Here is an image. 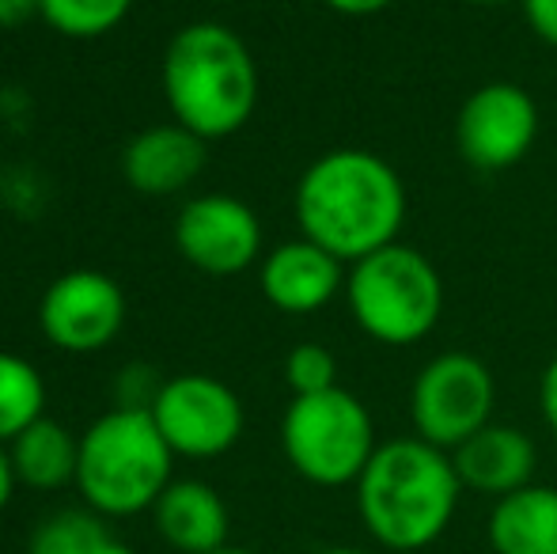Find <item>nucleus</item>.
<instances>
[{
  "instance_id": "obj_1",
  "label": "nucleus",
  "mask_w": 557,
  "mask_h": 554,
  "mask_svg": "<svg viewBox=\"0 0 557 554\" xmlns=\"http://www.w3.org/2000/svg\"><path fill=\"white\" fill-rule=\"evenodd\" d=\"M300 236L342 262H360L398 244L406 224V186L383 156L368 148H334L296 183Z\"/></svg>"
},
{
  "instance_id": "obj_2",
  "label": "nucleus",
  "mask_w": 557,
  "mask_h": 554,
  "mask_svg": "<svg viewBox=\"0 0 557 554\" xmlns=\"http://www.w3.org/2000/svg\"><path fill=\"white\" fill-rule=\"evenodd\" d=\"M459 471L451 452L403 436L375 448L357 479V509L364 528L391 551H421L444 535L459 505Z\"/></svg>"
},
{
  "instance_id": "obj_3",
  "label": "nucleus",
  "mask_w": 557,
  "mask_h": 554,
  "mask_svg": "<svg viewBox=\"0 0 557 554\" xmlns=\"http://www.w3.org/2000/svg\"><path fill=\"white\" fill-rule=\"evenodd\" d=\"M163 99L178 126L206 140L239 134L258 107V65L224 23H190L163 53Z\"/></svg>"
},
{
  "instance_id": "obj_4",
  "label": "nucleus",
  "mask_w": 557,
  "mask_h": 554,
  "mask_svg": "<svg viewBox=\"0 0 557 554\" xmlns=\"http://www.w3.org/2000/svg\"><path fill=\"white\" fill-rule=\"evenodd\" d=\"M171 464L175 452L163 441L152 410L114 407L81 436L76 487L99 517H137L175 482Z\"/></svg>"
},
{
  "instance_id": "obj_5",
  "label": "nucleus",
  "mask_w": 557,
  "mask_h": 554,
  "mask_svg": "<svg viewBox=\"0 0 557 554\" xmlns=\"http://www.w3.org/2000/svg\"><path fill=\"white\" fill-rule=\"evenodd\" d=\"M345 300L357 327L380 346H418L433 334L444 311L441 270L421 251L391 244L352 262Z\"/></svg>"
},
{
  "instance_id": "obj_6",
  "label": "nucleus",
  "mask_w": 557,
  "mask_h": 554,
  "mask_svg": "<svg viewBox=\"0 0 557 554\" xmlns=\"http://www.w3.org/2000/svg\"><path fill=\"white\" fill-rule=\"evenodd\" d=\"M281 448L308 482L345 487L364 475L380 444L364 403L345 387H331L319 395H293L281 421Z\"/></svg>"
},
{
  "instance_id": "obj_7",
  "label": "nucleus",
  "mask_w": 557,
  "mask_h": 554,
  "mask_svg": "<svg viewBox=\"0 0 557 554\" xmlns=\"http://www.w3.org/2000/svg\"><path fill=\"white\" fill-rule=\"evenodd\" d=\"M497 380L490 365L462 349H447L418 372L410 392V415L421 441L455 452L467 436L493 421Z\"/></svg>"
},
{
  "instance_id": "obj_8",
  "label": "nucleus",
  "mask_w": 557,
  "mask_h": 554,
  "mask_svg": "<svg viewBox=\"0 0 557 554\" xmlns=\"http://www.w3.org/2000/svg\"><path fill=\"white\" fill-rule=\"evenodd\" d=\"M152 418L175 456L213 459L243 436V403L224 380L186 372L163 380L152 403Z\"/></svg>"
},
{
  "instance_id": "obj_9",
  "label": "nucleus",
  "mask_w": 557,
  "mask_h": 554,
  "mask_svg": "<svg viewBox=\"0 0 557 554\" xmlns=\"http://www.w3.org/2000/svg\"><path fill=\"white\" fill-rule=\"evenodd\" d=\"M539 137V107L520 84L490 81L462 99L455 114V148L474 171H508Z\"/></svg>"
},
{
  "instance_id": "obj_10",
  "label": "nucleus",
  "mask_w": 557,
  "mask_h": 554,
  "mask_svg": "<svg viewBox=\"0 0 557 554\" xmlns=\"http://www.w3.org/2000/svg\"><path fill=\"white\" fill-rule=\"evenodd\" d=\"M175 247L201 274L235 278L262 255V224L247 201L232 194H201L178 209Z\"/></svg>"
},
{
  "instance_id": "obj_11",
  "label": "nucleus",
  "mask_w": 557,
  "mask_h": 554,
  "mask_svg": "<svg viewBox=\"0 0 557 554\" xmlns=\"http://www.w3.org/2000/svg\"><path fill=\"white\" fill-rule=\"evenodd\" d=\"M125 323V293L103 270H69L42 293L38 327L65 354H96L111 346Z\"/></svg>"
},
{
  "instance_id": "obj_12",
  "label": "nucleus",
  "mask_w": 557,
  "mask_h": 554,
  "mask_svg": "<svg viewBox=\"0 0 557 554\" xmlns=\"http://www.w3.org/2000/svg\"><path fill=\"white\" fill-rule=\"evenodd\" d=\"M345 262L311 239H288L265 255L258 281L265 300L285 316H311L323 311L337 293H345Z\"/></svg>"
},
{
  "instance_id": "obj_13",
  "label": "nucleus",
  "mask_w": 557,
  "mask_h": 554,
  "mask_svg": "<svg viewBox=\"0 0 557 554\" xmlns=\"http://www.w3.org/2000/svg\"><path fill=\"white\" fill-rule=\"evenodd\" d=\"M209 163V140L198 137L194 130L178 126H152L137 134L122 152L125 183L140 194H178L206 171Z\"/></svg>"
},
{
  "instance_id": "obj_14",
  "label": "nucleus",
  "mask_w": 557,
  "mask_h": 554,
  "mask_svg": "<svg viewBox=\"0 0 557 554\" xmlns=\"http://www.w3.org/2000/svg\"><path fill=\"white\" fill-rule=\"evenodd\" d=\"M451 464L467 490H478V494L490 497H508L516 490L531 487L539 452L535 441L523 429L490 421V426L478 429L474 436H467L451 452Z\"/></svg>"
},
{
  "instance_id": "obj_15",
  "label": "nucleus",
  "mask_w": 557,
  "mask_h": 554,
  "mask_svg": "<svg viewBox=\"0 0 557 554\" xmlns=\"http://www.w3.org/2000/svg\"><path fill=\"white\" fill-rule=\"evenodd\" d=\"M156 532L183 554H216L227 547V505L213 487L178 479L152 505Z\"/></svg>"
},
{
  "instance_id": "obj_16",
  "label": "nucleus",
  "mask_w": 557,
  "mask_h": 554,
  "mask_svg": "<svg viewBox=\"0 0 557 554\" xmlns=\"http://www.w3.org/2000/svg\"><path fill=\"white\" fill-rule=\"evenodd\" d=\"M490 543L497 554H557V490L531 482L497 497L490 513Z\"/></svg>"
},
{
  "instance_id": "obj_17",
  "label": "nucleus",
  "mask_w": 557,
  "mask_h": 554,
  "mask_svg": "<svg viewBox=\"0 0 557 554\" xmlns=\"http://www.w3.org/2000/svg\"><path fill=\"white\" fill-rule=\"evenodd\" d=\"M15 479L30 490H61L69 482H76V467H81V436L69 433L61 421L38 418L35 426H27L12 444Z\"/></svg>"
},
{
  "instance_id": "obj_18",
  "label": "nucleus",
  "mask_w": 557,
  "mask_h": 554,
  "mask_svg": "<svg viewBox=\"0 0 557 554\" xmlns=\"http://www.w3.org/2000/svg\"><path fill=\"white\" fill-rule=\"evenodd\" d=\"M46 410V384L30 361L0 349V444H12Z\"/></svg>"
},
{
  "instance_id": "obj_19",
  "label": "nucleus",
  "mask_w": 557,
  "mask_h": 554,
  "mask_svg": "<svg viewBox=\"0 0 557 554\" xmlns=\"http://www.w3.org/2000/svg\"><path fill=\"white\" fill-rule=\"evenodd\" d=\"M107 540L111 532L96 509H61L35 528L27 554H96Z\"/></svg>"
},
{
  "instance_id": "obj_20",
  "label": "nucleus",
  "mask_w": 557,
  "mask_h": 554,
  "mask_svg": "<svg viewBox=\"0 0 557 554\" xmlns=\"http://www.w3.org/2000/svg\"><path fill=\"white\" fill-rule=\"evenodd\" d=\"M133 0H38V15L65 38H103L129 15Z\"/></svg>"
},
{
  "instance_id": "obj_21",
  "label": "nucleus",
  "mask_w": 557,
  "mask_h": 554,
  "mask_svg": "<svg viewBox=\"0 0 557 554\" xmlns=\"http://www.w3.org/2000/svg\"><path fill=\"white\" fill-rule=\"evenodd\" d=\"M285 384L293 387V395H319L331 392L337 384V361L326 346L319 342H300L288 349L285 357Z\"/></svg>"
},
{
  "instance_id": "obj_22",
  "label": "nucleus",
  "mask_w": 557,
  "mask_h": 554,
  "mask_svg": "<svg viewBox=\"0 0 557 554\" xmlns=\"http://www.w3.org/2000/svg\"><path fill=\"white\" fill-rule=\"evenodd\" d=\"M520 4L528 15V27L557 50V0H520Z\"/></svg>"
},
{
  "instance_id": "obj_23",
  "label": "nucleus",
  "mask_w": 557,
  "mask_h": 554,
  "mask_svg": "<svg viewBox=\"0 0 557 554\" xmlns=\"http://www.w3.org/2000/svg\"><path fill=\"white\" fill-rule=\"evenodd\" d=\"M539 407H543L546 426L557 433V357L543 369V380H539Z\"/></svg>"
},
{
  "instance_id": "obj_24",
  "label": "nucleus",
  "mask_w": 557,
  "mask_h": 554,
  "mask_svg": "<svg viewBox=\"0 0 557 554\" xmlns=\"http://www.w3.org/2000/svg\"><path fill=\"white\" fill-rule=\"evenodd\" d=\"M38 15V0H0V30H15Z\"/></svg>"
},
{
  "instance_id": "obj_25",
  "label": "nucleus",
  "mask_w": 557,
  "mask_h": 554,
  "mask_svg": "<svg viewBox=\"0 0 557 554\" xmlns=\"http://www.w3.org/2000/svg\"><path fill=\"white\" fill-rule=\"evenodd\" d=\"M326 8H334V12H342V15H380V12H387L395 0H323Z\"/></svg>"
},
{
  "instance_id": "obj_26",
  "label": "nucleus",
  "mask_w": 557,
  "mask_h": 554,
  "mask_svg": "<svg viewBox=\"0 0 557 554\" xmlns=\"http://www.w3.org/2000/svg\"><path fill=\"white\" fill-rule=\"evenodd\" d=\"M15 467H12V456H8V448L0 444V513H4V505L12 502V490H15Z\"/></svg>"
},
{
  "instance_id": "obj_27",
  "label": "nucleus",
  "mask_w": 557,
  "mask_h": 554,
  "mask_svg": "<svg viewBox=\"0 0 557 554\" xmlns=\"http://www.w3.org/2000/svg\"><path fill=\"white\" fill-rule=\"evenodd\" d=\"M96 554H137V551H133L129 543H122V540H114V535H111V540H107Z\"/></svg>"
},
{
  "instance_id": "obj_28",
  "label": "nucleus",
  "mask_w": 557,
  "mask_h": 554,
  "mask_svg": "<svg viewBox=\"0 0 557 554\" xmlns=\"http://www.w3.org/2000/svg\"><path fill=\"white\" fill-rule=\"evenodd\" d=\"M462 4H474V8H505V4H516V0H462Z\"/></svg>"
},
{
  "instance_id": "obj_29",
  "label": "nucleus",
  "mask_w": 557,
  "mask_h": 554,
  "mask_svg": "<svg viewBox=\"0 0 557 554\" xmlns=\"http://www.w3.org/2000/svg\"><path fill=\"white\" fill-rule=\"evenodd\" d=\"M319 554H368V551H357V547H331V551H319Z\"/></svg>"
},
{
  "instance_id": "obj_30",
  "label": "nucleus",
  "mask_w": 557,
  "mask_h": 554,
  "mask_svg": "<svg viewBox=\"0 0 557 554\" xmlns=\"http://www.w3.org/2000/svg\"><path fill=\"white\" fill-rule=\"evenodd\" d=\"M216 554H258V551H247V547H224V551H216Z\"/></svg>"
}]
</instances>
